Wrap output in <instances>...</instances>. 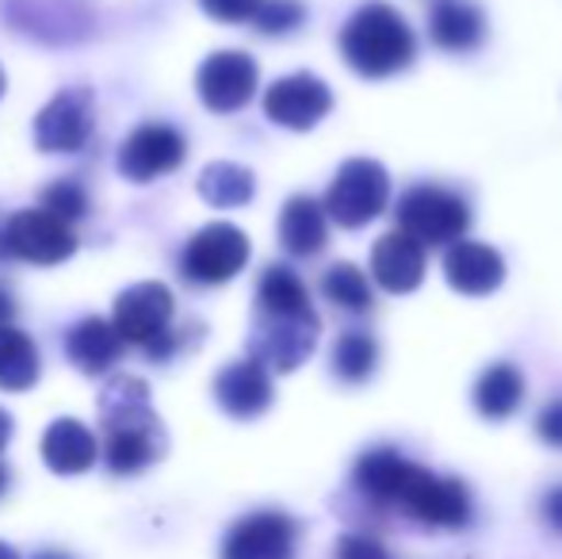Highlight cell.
<instances>
[{
	"label": "cell",
	"mask_w": 562,
	"mask_h": 559,
	"mask_svg": "<svg viewBox=\"0 0 562 559\" xmlns=\"http://www.w3.org/2000/svg\"><path fill=\"white\" fill-rule=\"evenodd\" d=\"M77 238L69 223L38 211H15L0 226V261H31V265H61L74 257Z\"/></svg>",
	"instance_id": "5"
},
{
	"label": "cell",
	"mask_w": 562,
	"mask_h": 559,
	"mask_svg": "<svg viewBox=\"0 0 562 559\" xmlns=\"http://www.w3.org/2000/svg\"><path fill=\"white\" fill-rule=\"evenodd\" d=\"M379 365V342L368 329H345L334 345V376L345 383H363Z\"/></svg>",
	"instance_id": "27"
},
{
	"label": "cell",
	"mask_w": 562,
	"mask_h": 559,
	"mask_svg": "<svg viewBox=\"0 0 562 559\" xmlns=\"http://www.w3.org/2000/svg\"><path fill=\"white\" fill-rule=\"evenodd\" d=\"M303 20H306V8L299 4V0H265L260 12L252 15V23H257L265 35H288V31H295Z\"/></svg>",
	"instance_id": "30"
},
{
	"label": "cell",
	"mask_w": 562,
	"mask_h": 559,
	"mask_svg": "<svg viewBox=\"0 0 562 559\" xmlns=\"http://www.w3.org/2000/svg\"><path fill=\"white\" fill-rule=\"evenodd\" d=\"M104 460L115 476H138L165 452L161 418L149 406V388L138 376H115L100 395Z\"/></svg>",
	"instance_id": "1"
},
{
	"label": "cell",
	"mask_w": 562,
	"mask_h": 559,
	"mask_svg": "<svg viewBox=\"0 0 562 559\" xmlns=\"http://www.w3.org/2000/svg\"><path fill=\"white\" fill-rule=\"evenodd\" d=\"M525 403V376L517 372V365H490L474 383V411L490 422L513 418Z\"/></svg>",
	"instance_id": "23"
},
{
	"label": "cell",
	"mask_w": 562,
	"mask_h": 559,
	"mask_svg": "<svg viewBox=\"0 0 562 559\" xmlns=\"http://www.w3.org/2000/svg\"><path fill=\"white\" fill-rule=\"evenodd\" d=\"M249 261V238L234 223H211L188 242L180 269L192 283H226Z\"/></svg>",
	"instance_id": "8"
},
{
	"label": "cell",
	"mask_w": 562,
	"mask_h": 559,
	"mask_svg": "<svg viewBox=\"0 0 562 559\" xmlns=\"http://www.w3.org/2000/svg\"><path fill=\"white\" fill-rule=\"evenodd\" d=\"M100 445L92 437V429L77 418H58L50 422V429L43 433V460L58 476H81L97 463Z\"/></svg>",
	"instance_id": "18"
},
{
	"label": "cell",
	"mask_w": 562,
	"mask_h": 559,
	"mask_svg": "<svg viewBox=\"0 0 562 559\" xmlns=\"http://www.w3.org/2000/svg\"><path fill=\"white\" fill-rule=\"evenodd\" d=\"M398 510H406L414 522L422 525H437V529H463L471 525V491H467L459 479L432 476L429 468L414 463L406 487L398 494Z\"/></svg>",
	"instance_id": "6"
},
{
	"label": "cell",
	"mask_w": 562,
	"mask_h": 559,
	"mask_svg": "<svg viewBox=\"0 0 562 559\" xmlns=\"http://www.w3.org/2000/svg\"><path fill=\"white\" fill-rule=\"evenodd\" d=\"M8 483H12V476H8V468H4V463H0V494L8 491Z\"/></svg>",
	"instance_id": "37"
},
{
	"label": "cell",
	"mask_w": 562,
	"mask_h": 559,
	"mask_svg": "<svg viewBox=\"0 0 562 559\" xmlns=\"http://www.w3.org/2000/svg\"><path fill=\"white\" fill-rule=\"evenodd\" d=\"M311 311V295L306 283L288 269V265H272L257 283V314H306Z\"/></svg>",
	"instance_id": "26"
},
{
	"label": "cell",
	"mask_w": 562,
	"mask_h": 559,
	"mask_svg": "<svg viewBox=\"0 0 562 559\" xmlns=\"http://www.w3.org/2000/svg\"><path fill=\"white\" fill-rule=\"evenodd\" d=\"M200 100L218 115L241 112L257 92V62L241 51H218L195 74Z\"/></svg>",
	"instance_id": "12"
},
{
	"label": "cell",
	"mask_w": 562,
	"mask_h": 559,
	"mask_svg": "<svg viewBox=\"0 0 562 559\" xmlns=\"http://www.w3.org/2000/svg\"><path fill=\"white\" fill-rule=\"evenodd\" d=\"M391 200V177L379 161L371 157H352L337 169L334 185L326 192V219H334L345 231H360V226L375 223L386 211Z\"/></svg>",
	"instance_id": "3"
},
{
	"label": "cell",
	"mask_w": 562,
	"mask_h": 559,
	"mask_svg": "<svg viewBox=\"0 0 562 559\" xmlns=\"http://www.w3.org/2000/svg\"><path fill=\"white\" fill-rule=\"evenodd\" d=\"M0 97H4V69H0Z\"/></svg>",
	"instance_id": "40"
},
{
	"label": "cell",
	"mask_w": 562,
	"mask_h": 559,
	"mask_svg": "<svg viewBox=\"0 0 562 559\" xmlns=\"http://www.w3.org/2000/svg\"><path fill=\"white\" fill-rule=\"evenodd\" d=\"M432 43L448 54H471L486 43V15L479 4H467V0H440L429 15Z\"/></svg>",
	"instance_id": "20"
},
{
	"label": "cell",
	"mask_w": 562,
	"mask_h": 559,
	"mask_svg": "<svg viewBox=\"0 0 562 559\" xmlns=\"http://www.w3.org/2000/svg\"><path fill=\"white\" fill-rule=\"evenodd\" d=\"M329 108H334V92L314 74L280 77V81L265 92V115L276 127H288V131L318 127L329 115Z\"/></svg>",
	"instance_id": "10"
},
{
	"label": "cell",
	"mask_w": 562,
	"mask_h": 559,
	"mask_svg": "<svg viewBox=\"0 0 562 559\" xmlns=\"http://www.w3.org/2000/svg\"><path fill=\"white\" fill-rule=\"evenodd\" d=\"M371 272H375L379 288L406 295V291L422 288L425 280V246H417L409 234L391 231L375 242L371 249Z\"/></svg>",
	"instance_id": "17"
},
{
	"label": "cell",
	"mask_w": 562,
	"mask_h": 559,
	"mask_svg": "<svg viewBox=\"0 0 562 559\" xmlns=\"http://www.w3.org/2000/svg\"><path fill=\"white\" fill-rule=\"evenodd\" d=\"M409 471H414V463L398 448H371L356 460L352 479L363 499L379 502V506H398V494L406 487Z\"/></svg>",
	"instance_id": "19"
},
{
	"label": "cell",
	"mask_w": 562,
	"mask_h": 559,
	"mask_svg": "<svg viewBox=\"0 0 562 559\" xmlns=\"http://www.w3.org/2000/svg\"><path fill=\"white\" fill-rule=\"evenodd\" d=\"M35 559H69L66 552H38Z\"/></svg>",
	"instance_id": "39"
},
{
	"label": "cell",
	"mask_w": 562,
	"mask_h": 559,
	"mask_svg": "<svg viewBox=\"0 0 562 559\" xmlns=\"http://www.w3.org/2000/svg\"><path fill=\"white\" fill-rule=\"evenodd\" d=\"M8 440H12V414L0 411V452H4Z\"/></svg>",
	"instance_id": "35"
},
{
	"label": "cell",
	"mask_w": 562,
	"mask_h": 559,
	"mask_svg": "<svg viewBox=\"0 0 562 559\" xmlns=\"http://www.w3.org/2000/svg\"><path fill=\"white\" fill-rule=\"evenodd\" d=\"M188 154V142L177 127L169 123H142L134 135H126V142L119 146V172L126 180H146L165 177V172L180 169Z\"/></svg>",
	"instance_id": "11"
},
{
	"label": "cell",
	"mask_w": 562,
	"mask_h": 559,
	"mask_svg": "<svg viewBox=\"0 0 562 559\" xmlns=\"http://www.w3.org/2000/svg\"><path fill=\"white\" fill-rule=\"evenodd\" d=\"M12 311H15V306H12V295H8V291L0 288V326H8V318H12Z\"/></svg>",
	"instance_id": "36"
},
{
	"label": "cell",
	"mask_w": 562,
	"mask_h": 559,
	"mask_svg": "<svg viewBox=\"0 0 562 559\" xmlns=\"http://www.w3.org/2000/svg\"><path fill=\"white\" fill-rule=\"evenodd\" d=\"M97 120V97L89 89H66L35 115V142L46 154H77Z\"/></svg>",
	"instance_id": "9"
},
{
	"label": "cell",
	"mask_w": 562,
	"mask_h": 559,
	"mask_svg": "<svg viewBox=\"0 0 562 559\" xmlns=\"http://www.w3.org/2000/svg\"><path fill=\"white\" fill-rule=\"evenodd\" d=\"M340 54L360 77H394L414 66L417 38L391 4H363L340 27Z\"/></svg>",
	"instance_id": "2"
},
{
	"label": "cell",
	"mask_w": 562,
	"mask_h": 559,
	"mask_svg": "<svg viewBox=\"0 0 562 559\" xmlns=\"http://www.w3.org/2000/svg\"><path fill=\"white\" fill-rule=\"evenodd\" d=\"M543 522H548L555 533H562V483L543 494Z\"/></svg>",
	"instance_id": "34"
},
{
	"label": "cell",
	"mask_w": 562,
	"mask_h": 559,
	"mask_svg": "<svg viewBox=\"0 0 562 559\" xmlns=\"http://www.w3.org/2000/svg\"><path fill=\"white\" fill-rule=\"evenodd\" d=\"M215 399L218 406L237 422L260 418V414L272 406V376H268L265 365L257 360H234L218 372L215 380Z\"/></svg>",
	"instance_id": "15"
},
{
	"label": "cell",
	"mask_w": 562,
	"mask_h": 559,
	"mask_svg": "<svg viewBox=\"0 0 562 559\" xmlns=\"http://www.w3.org/2000/svg\"><path fill=\"white\" fill-rule=\"evenodd\" d=\"M322 291H326V299L334 306H340V311H352V314L371 311V283L356 265H348V261H337L334 269H326Z\"/></svg>",
	"instance_id": "28"
},
{
	"label": "cell",
	"mask_w": 562,
	"mask_h": 559,
	"mask_svg": "<svg viewBox=\"0 0 562 559\" xmlns=\"http://www.w3.org/2000/svg\"><path fill=\"white\" fill-rule=\"evenodd\" d=\"M318 345V314H257V334L249 349L252 360L272 372H295Z\"/></svg>",
	"instance_id": "7"
},
{
	"label": "cell",
	"mask_w": 562,
	"mask_h": 559,
	"mask_svg": "<svg viewBox=\"0 0 562 559\" xmlns=\"http://www.w3.org/2000/svg\"><path fill=\"white\" fill-rule=\"evenodd\" d=\"M257 192V180L245 165L234 161H211L200 172V195L211 208H245Z\"/></svg>",
	"instance_id": "25"
},
{
	"label": "cell",
	"mask_w": 562,
	"mask_h": 559,
	"mask_svg": "<svg viewBox=\"0 0 562 559\" xmlns=\"http://www.w3.org/2000/svg\"><path fill=\"white\" fill-rule=\"evenodd\" d=\"M445 280L463 295H490L505 283V261L486 242H451L445 257Z\"/></svg>",
	"instance_id": "16"
},
{
	"label": "cell",
	"mask_w": 562,
	"mask_h": 559,
	"mask_svg": "<svg viewBox=\"0 0 562 559\" xmlns=\"http://www.w3.org/2000/svg\"><path fill=\"white\" fill-rule=\"evenodd\" d=\"M43 360L27 334L15 326H0V391H27L38 383Z\"/></svg>",
	"instance_id": "24"
},
{
	"label": "cell",
	"mask_w": 562,
	"mask_h": 559,
	"mask_svg": "<svg viewBox=\"0 0 562 559\" xmlns=\"http://www.w3.org/2000/svg\"><path fill=\"white\" fill-rule=\"evenodd\" d=\"M66 353L85 376H100L123 357V337L108 318H85L66 334Z\"/></svg>",
	"instance_id": "22"
},
{
	"label": "cell",
	"mask_w": 562,
	"mask_h": 559,
	"mask_svg": "<svg viewBox=\"0 0 562 559\" xmlns=\"http://www.w3.org/2000/svg\"><path fill=\"white\" fill-rule=\"evenodd\" d=\"M203 12L211 15V20H223V23H249L252 15L260 12V4L265 0H200Z\"/></svg>",
	"instance_id": "31"
},
{
	"label": "cell",
	"mask_w": 562,
	"mask_h": 559,
	"mask_svg": "<svg viewBox=\"0 0 562 559\" xmlns=\"http://www.w3.org/2000/svg\"><path fill=\"white\" fill-rule=\"evenodd\" d=\"M172 322V291L165 283H134V288L119 291L115 299V334L123 337V345H154L161 334H169Z\"/></svg>",
	"instance_id": "13"
},
{
	"label": "cell",
	"mask_w": 562,
	"mask_h": 559,
	"mask_svg": "<svg viewBox=\"0 0 562 559\" xmlns=\"http://www.w3.org/2000/svg\"><path fill=\"white\" fill-rule=\"evenodd\" d=\"M337 559H391L383 548V540L368 537V533H345L337 540Z\"/></svg>",
	"instance_id": "32"
},
{
	"label": "cell",
	"mask_w": 562,
	"mask_h": 559,
	"mask_svg": "<svg viewBox=\"0 0 562 559\" xmlns=\"http://www.w3.org/2000/svg\"><path fill=\"white\" fill-rule=\"evenodd\" d=\"M0 559H20V556H15V548H8L4 540H0Z\"/></svg>",
	"instance_id": "38"
},
{
	"label": "cell",
	"mask_w": 562,
	"mask_h": 559,
	"mask_svg": "<svg viewBox=\"0 0 562 559\" xmlns=\"http://www.w3.org/2000/svg\"><path fill=\"white\" fill-rule=\"evenodd\" d=\"M471 226V208L459 192L437 185H414L398 200V231L417 246H451Z\"/></svg>",
	"instance_id": "4"
},
{
	"label": "cell",
	"mask_w": 562,
	"mask_h": 559,
	"mask_svg": "<svg viewBox=\"0 0 562 559\" xmlns=\"http://www.w3.org/2000/svg\"><path fill=\"white\" fill-rule=\"evenodd\" d=\"M295 522L280 510L241 517L223 540V559H295Z\"/></svg>",
	"instance_id": "14"
},
{
	"label": "cell",
	"mask_w": 562,
	"mask_h": 559,
	"mask_svg": "<svg viewBox=\"0 0 562 559\" xmlns=\"http://www.w3.org/2000/svg\"><path fill=\"white\" fill-rule=\"evenodd\" d=\"M536 433H540V440H548L551 448H562V399L543 406L540 418H536Z\"/></svg>",
	"instance_id": "33"
},
{
	"label": "cell",
	"mask_w": 562,
	"mask_h": 559,
	"mask_svg": "<svg viewBox=\"0 0 562 559\" xmlns=\"http://www.w3.org/2000/svg\"><path fill=\"white\" fill-rule=\"evenodd\" d=\"M329 238L326 226V208L314 195H291L280 211V242L288 254L295 257H314L322 254Z\"/></svg>",
	"instance_id": "21"
},
{
	"label": "cell",
	"mask_w": 562,
	"mask_h": 559,
	"mask_svg": "<svg viewBox=\"0 0 562 559\" xmlns=\"http://www.w3.org/2000/svg\"><path fill=\"white\" fill-rule=\"evenodd\" d=\"M43 211L61 219V223H74V219H81L89 211V192L77 180H54L43 192Z\"/></svg>",
	"instance_id": "29"
}]
</instances>
